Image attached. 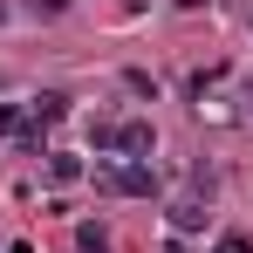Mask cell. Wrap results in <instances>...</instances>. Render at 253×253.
Listing matches in <instances>:
<instances>
[{
	"mask_svg": "<svg viewBox=\"0 0 253 253\" xmlns=\"http://www.w3.org/2000/svg\"><path fill=\"white\" fill-rule=\"evenodd\" d=\"M76 247L83 253H110V233H103L96 219H83V226H76Z\"/></svg>",
	"mask_w": 253,
	"mask_h": 253,
	"instance_id": "5",
	"label": "cell"
},
{
	"mask_svg": "<svg viewBox=\"0 0 253 253\" xmlns=\"http://www.w3.org/2000/svg\"><path fill=\"white\" fill-rule=\"evenodd\" d=\"M28 130V110L21 103H0V137H21Z\"/></svg>",
	"mask_w": 253,
	"mask_h": 253,
	"instance_id": "6",
	"label": "cell"
},
{
	"mask_svg": "<svg viewBox=\"0 0 253 253\" xmlns=\"http://www.w3.org/2000/svg\"><path fill=\"white\" fill-rule=\"evenodd\" d=\"M117 151L124 158H151L158 151V130L144 124V117H130V124H117Z\"/></svg>",
	"mask_w": 253,
	"mask_h": 253,
	"instance_id": "1",
	"label": "cell"
},
{
	"mask_svg": "<svg viewBox=\"0 0 253 253\" xmlns=\"http://www.w3.org/2000/svg\"><path fill=\"white\" fill-rule=\"evenodd\" d=\"M0 253H35V247H28V240H7V247H0Z\"/></svg>",
	"mask_w": 253,
	"mask_h": 253,
	"instance_id": "9",
	"label": "cell"
},
{
	"mask_svg": "<svg viewBox=\"0 0 253 253\" xmlns=\"http://www.w3.org/2000/svg\"><path fill=\"white\" fill-rule=\"evenodd\" d=\"M28 117H35V124H62V117H69V96H55V89H48V96L28 103Z\"/></svg>",
	"mask_w": 253,
	"mask_h": 253,
	"instance_id": "3",
	"label": "cell"
},
{
	"mask_svg": "<svg viewBox=\"0 0 253 253\" xmlns=\"http://www.w3.org/2000/svg\"><path fill=\"white\" fill-rule=\"evenodd\" d=\"M83 178V158H69V151H48V185H76Z\"/></svg>",
	"mask_w": 253,
	"mask_h": 253,
	"instance_id": "4",
	"label": "cell"
},
{
	"mask_svg": "<svg viewBox=\"0 0 253 253\" xmlns=\"http://www.w3.org/2000/svg\"><path fill=\"white\" fill-rule=\"evenodd\" d=\"M219 253H253V240L247 233H219Z\"/></svg>",
	"mask_w": 253,
	"mask_h": 253,
	"instance_id": "8",
	"label": "cell"
},
{
	"mask_svg": "<svg viewBox=\"0 0 253 253\" xmlns=\"http://www.w3.org/2000/svg\"><path fill=\"white\" fill-rule=\"evenodd\" d=\"M89 137H96V151H117V124H110V117H96V124H89Z\"/></svg>",
	"mask_w": 253,
	"mask_h": 253,
	"instance_id": "7",
	"label": "cell"
},
{
	"mask_svg": "<svg viewBox=\"0 0 253 253\" xmlns=\"http://www.w3.org/2000/svg\"><path fill=\"white\" fill-rule=\"evenodd\" d=\"M206 219H212V212H206V199H171V226H178V233H199Z\"/></svg>",
	"mask_w": 253,
	"mask_h": 253,
	"instance_id": "2",
	"label": "cell"
},
{
	"mask_svg": "<svg viewBox=\"0 0 253 253\" xmlns=\"http://www.w3.org/2000/svg\"><path fill=\"white\" fill-rule=\"evenodd\" d=\"M178 7H206V0H178Z\"/></svg>",
	"mask_w": 253,
	"mask_h": 253,
	"instance_id": "10",
	"label": "cell"
}]
</instances>
